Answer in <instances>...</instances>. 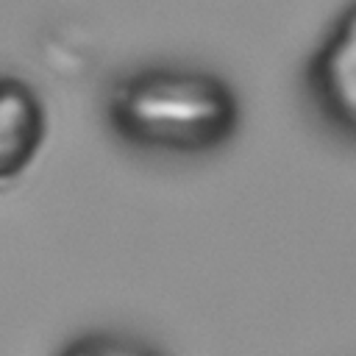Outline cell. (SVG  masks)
Masks as SVG:
<instances>
[{
  "label": "cell",
  "instance_id": "3957f363",
  "mask_svg": "<svg viewBox=\"0 0 356 356\" xmlns=\"http://www.w3.org/2000/svg\"><path fill=\"white\" fill-rule=\"evenodd\" d=\"M44 142L39 95L14 78H0V181L19 175Z\"/></svg>",
  "mask_w": 356,
  "mask_h": 356
},
{
  "label": "cell",
  "instance_id": "7a4b0ae2",
  "mask_svg": "<svg viewBox=\"0 0 356 356\" xmlns=\"http://www.w3.org/2000/svg\"><path fill=\"white\" fill-rule=\"evenodd\" d=\"M312 92L323 114L356 136V3L339 17L312 61Z\"/></svg>",
  "mask_w": 356,
  "mask_h": 356
},
{
  "label": "cell",
  "instance_id": "6da1fadb",
  "mask_svg": "<svg viewBox=\"0 0 356 356\" xmlns=\"http://www.w3.org/2000/svg\"><path fill=\"white\" fill-rule=\"evenodd\" d=\"M111 125L128 142L167 153H197L225 142L239 120L225 81L203 70H145L108 100Z\"/></svg>",
  "mask_w": 356,
  "mask_h": 356
}]
</instances>
